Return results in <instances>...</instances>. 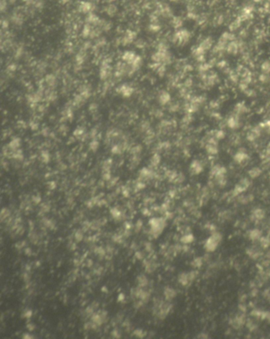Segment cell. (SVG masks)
Segmentation results:
<instances>
[{
  "mask_svg": "<svg viewBox=\"0 0 270 339\" xmlns=\"http://www.w3.org/2000/svg\"><path fill=\"white\" fill-rule=\"evenodd\" d=\"M219 243H219L218 241H216L212 236H211V237H209V238L206 240V242H205L204 248H205V250H206L207 251H209V252H212V251H214V250H216Z\"/></svg>",
  "mask_w": 270,
  "mask_h": 339,
  "instance_id": "1",
  "label": "cell"
},
{
  "mask_svg": "<svg viewBox=\"0 0 270 339\" xmlns=\"http://www.w3.org/2000/svg\"><path fill=\"white\" fill-rule=\"evenodd\" d=\"M190 37H191V34L187 29H181L175 35L176 39L180 42H186L190 40Z\"/></svg>",
  "mask_w": 270,
  "mask_h": 339,
  "instance_id": "2",
  "label": "cell"
},
{
  "mask_svg": "<svg viewBox=\"0 0 270 339\" xmlns=\"http://www.w3.org/2000/svg\"><path fill=\"white\" fill-rule=\"evenodd\" d=\"M239 46L240 45L238 44V42H235V41L232 40V41L228 45L227 50H228V52H229V53H230V54H236L238 52V50H239Z\"/></svg>",
  "mask_w": 270,
  "mask_h": 339,
  "instance_id": "3",
  "label": "cell"
},
{
  "mask_svg": "<svg viewBox=\"0 0 270 339\" xmlns=\"http://www.w3.org/2000/svg\"><path fill=\"white\" fill-rule=\"evenodd\" d=\"M261 237V232L258 229H254L250 232V238L253 241L258 240Z\"/></svg>",
  "mask_w": 270,
  "mask_h": 339,
  "instance_id": "4",
  "label": "cell"
},
{
  "mask_svg": "<svg viewBox=\"0 0 270 339\" xmlns=\"http://www.w3.org/2000/svg\"><path fill=\"white\" fill-rule=\"evenodd\" d=\"M211 45H212V40H211L210 37H208L205 38V39L200 43V47L202 48L205 51V50L209 49V48L211 47Z\"/></svg>",
  "mask_w": 270,
  "mask_h": 339,
  "instance_id": "5",
  "label": "cell"
},
{
  "mask_svg": "<svg viewBox=\"0 0 270 339\" xmlns=\"http://www.w3.org/2000/svg\"><path fill=\"white\" fill-rule=\"evenodd\" d=\"M242 22V21L239 18L237 19H235V21H233L230 24V26H229V29H230V32H234V31L237 30L240 27V26H241Z\"/></svg>",
  "mask_w": 270,
  "mask_h": 339,
  "instance_id": "6",
  "label": "cell"
},
{
  "mask_svg": "<svg viewBox=\"0 0 270 339\" xmlns=\"http://www.w3.org/2000/svg\"><path fill=\"white\" fill-rule=\"evenodd\" d=\"M192 172L195 174H199L202 171L203 167H202L201 163H200L199 161H195L194 163H192Z\"/></svg>",
  "mask_w": 270,
  "mask_h": 339,
  "instance_id": "7",
  "label": "cell"
},
{
  "mask_svg": "<svg viewBox=\"0 0 270 339\" xmlns=\"http://www.w3.org/2000/svg\"><path fill=\"white\" fill-rule=\"evenodd\" d=\"M261 71H263L265 74H269L270 73V61L266 60L261 64Z\"/></svg>",
  "mask_w": 270,
  "mask_h": 339,
  "instance_id": "8",
  "label": "cell"
},
{
  "mask_svg": "<svg viewBox=\"0 0 270 339\" xmlns=\"http://www.w3.org/2000/svg\"><path fill=\"white\" fill-rule=\"evenodd\" d=\"M80 9L83 12H89L92 9V5L90 2H83L80 6Z\"/></svg>",
  "mask_w": 270,
  "mask_h": 339,
  "instance_id": "9",
  "label": "cell"
},
{
  "mask_svg": "<svg viewBox=\"0 0 270 339\" xmlns=\"http://www.w3.org/2000/svg\"><path fill=\"white\" fill-rule=\"evenodd\" d=\"M254 217L257 219H262L265 217V212L262 209H256L254 212Z\"/></svg>",
  "mask_w": 270,
  "mask_h": 339,
  "instance_id": "10",
  "label": "cell"
},
{
  "mask_svg": "<svg viewBox=\"0 0 270 339\" xmlns=\"http://www.w3.org/2000/svg\"><path fill=\"white\" fill-rule=\"evenodd\" d=\"M249 174L250 176L252 177V178H257L261 174V170L257 167L253 168L249 171Z\"/></svg>",
  "mask_w": 270,
  "mask_h": 339,
  "instance_id": "11",
  "label": "cell"
},
{
  "mask_svg": "<svg viewBox=\"0 0 270 339\" xmlns=\"http://www.w3.org/2000/svg\"><path fill=\"white\" fill-rule=\"evenodd\" d=\"M224 17H223V14H219L218 16L216 17L215 18V19H214V23L216 24V25H222V24L224 22Z\"/></svg>",
  "mask_w": 270,
  "mask_h": 339,
  "instance_id": "12",
  "label": "cell"
},
{
  "mask_svg": "<svg viewBox=\"0 0 270 339\" xmlns=\"http://www.w3.org/2000/svg\"><path fill=\"white\" fill-rule=\"evenodd\" d=\"M165 294H166V296L167 297V299H172V298H173L176 296V292L174 290L171 289V288H168L165 292Z\"/></svg>",
  "mask_w": 270,
  "mask_h": 339,
  "instance_id": "13",
  "label": "cell"
},
{
  "mask_svg": "<svg viewBox=\"0 0 270 339\" xmlns=\"http://www.w3.org/2000/svg\"><path fill=\"white\" fill-rule=\"evenodd\" d=\"M193 236L192 235H185V236H183L181 238V242L184 243H190L193 240Z\"/></svg>",
  "mask_w": 270,
  "mask_h": 339,
  "instance_id": "14",
  "label": "cell"
},
{
  "mask_svg": "<svg viewBox=\"0 0 270 339\" xmlns=\"http://www.w3.org/2000/svg\"><path fill=\"white\" fill-rule=\"evenodd\" d=\"M246 158H247V155L244 153H239L235 156V160L239 163H242V161H244Z\"/></svg>",
  "mask_w": 270,
  "mask_h": 339,
  "instance_id": "15",
  "label": "cell"
},
{
  "mask_svg": "<svg viewBox=\"0 0 270 339\" xmlns=\"http://www.w3.org/2000/svg\"><path fill=\"white\" fill-rule=\"evenodd\" d=\"M202 263H203L202 258H197L194 259L193 261H192V266H194V267H200Z\"/></svg>",
  "mask_w": 270,
  "mask_h": 339,
  "instance_id": "16",
  "label": "cell"
},
{
  "mask_svg": "<svg viewBox=\"0 0 270 339\" xmlns=\"http://www.w3.org/2000/svg\"><path fill=\"white\" fill-rule=\"evenodd\" d=\"M173 25L176 26V27H180V26H181V25H182V20L180 18H173Z\"/></svg>",
  "mask_w": 270,
  "mask_h": 339,
  "instance_id": "17",
  "label": "cell"
},
{
  "mask_svg": "<svg viewBox=\"0 0 270 339\" xmlns=\"http://www.w3.org/2000/svg\"><path fill=\"white\" fill-rule=\"evenodd\" d=\"M97 21H98L97 17L94 15V14H91V15H90V17L88 18V21H89V22H93V23H94V22H97Z\"/></svg>",
  "mask_w": 270,
  "mask_h": 339,
  "instance_id": "18",
  "label": "cell"
},
{
  "mask_svg": "<svg viewBox=\"0 0 270 339\" xmlns=\"http://www.w3.org/2000/svg\"><path fill=\"white\" fill-rule=\"evenodd\" d=\"M200 338H207V335H205V334H200V335H199V337Z\"/></svg>",
  "mask_w": 270,
  "mask_h": 339,
  "instance_id": "19",
  "label": "cell"
},
{
  "mask_svg": "<svg viewBox=\"0 0 270 339\" xmlns=\"http://www.w3.org/2000/svg\"><path fill=\"white\" fill-rule=\"evenodd\" d=\"M253 1H254V2H261L262 0H253Z\"/></svg>",
  "mask_w": 270,
  "mask_h": 339,
  "instance_id": "20",
  "label": "cell"
},
{
  "mask_svg": "<svg viewBox=\"0 0 270 339\" xmlns=\"http://www.w3.org/2000/svg\"><path fill=\"white\" fill-rule=\"evenodd\" d=\"M268 21H269V23H270V15H269V19H268Z\"/></svg>",
  "mask_w": 270,
  "mask_h": 339,
  "instance_id": "21",
  "label": "cell"
},
{
  "mask_svg": "<svg viewBox=\"0 0 270 339\" xmlns=\"http://www.w3.org/2000/svg\"><path fill=\"white\" fill-rule=\"evenodd\" d=\"M170 1H173V2H176V1H178V0H170Z\"/></svg>",
  "mask_w": 270,
  "mask_h": 339,
  "instance_id": "22",
  "label": "cell"
},
{
  "mask_svg": "<svg viewBox=\"0 0 270 339\" xmlns=\"http://www.w3.org/2000/svg\"><path fill=\"white\" fill-rule=\"evenodd\" d=\"M211 1H216V0H211Z\"/></svg>",
  "mask_w": 270,
  "mask_h": 339,
  "instance_id": "23",
  "label": "cell"
}]
</instances>
